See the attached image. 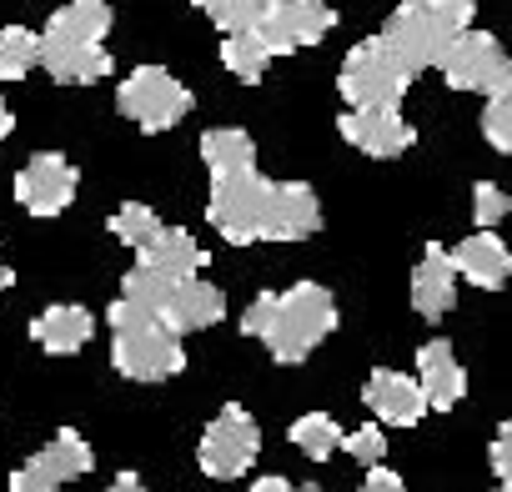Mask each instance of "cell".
<instances>
[{"mask_svg":"<svg viewBox=\"0 0 512 492\" xmlns=\"http://www.w3.org/2000/svg\"><path fill=\"white\" fill-rule=\"evenodd\" d=\"M241 332L256 337L277 362L297 367L337 332V297L317 282H297L287 292H262L246 307Z\"/></svg>","mask_w":512,"mask_h":492,"instance_id":"cell-1","label":"cell"},{"mask_svg":"<svg viewBox=\"0 0 512 492\" xmlns=\"http://www.w3.org/2000/svg\"><path fill=\"white\" fill-rule=\"evenodd\" d=\"M106 317H111V332H116L111 362H116L121 377H131V382H166V377H176V372L186 367L181 337H176L161 317H151L146 307L116 297Z\"/></svg>","mask_w":512,"mask_h":492,"instance_id":"cell-2","label":"cell"},{"mask_svg":"<svg viewBox=\"0 0 512 492\" xmlns=\"http://www.w3.org/2000/svg\"><path fill=\"white\" fill-rule=\"evenodd\" d=\"M467 31H472V0H402L382 26V41L412 71H427V66H442L452 41Z\"/></svg>","mask_w":512,"mask_h":492,"instance_id":"cell-3","label":"cell"},{"mask_svg":"<svg viewBox=\"0 0 512 492\" xmlns=\"http://www.w3.org/2000/svg\"><path fill=\"white\" fill-rule=\"evenodd\" d=\"M412 76H417V71H412L382 36H372V41H362V46L347 51V61H342V71H337V91L347 96L352 111H377V106L397 111V101L407 96Z\"/></svg>","mask_w":512,"mask_h":492,"instance_id":"cell-4","label":"cell"},{"mask_svg":"<svg viewBox=\"0 0 512 492\" xmlns=\"http://www.w3.org/2000/svg\"><path fill=\"white\" fill-rule=\"evenodd\" d=\"M267 201H272V181L262 171H236V176H211V201H206V221L231 241H262V221H267Z\"/></svg>","mask_w":512,"mask_h":492,"instance_id":"cell-5","label":"cell"},{"mask_svg":"<svg viewBox=\"0 0 512 492\" xmlns=\"http://www.w3.org/2000/svg\"><path fill=\"white\" fill-rule=\"evenodd\" d=\"M256 452H262V427H256V417H251L246 407L226 402V407L211 417V427L201 432L196 462H201L206 477L231 482V477H241V472L256 462Z\"/></svg>","mask_w":512,"mask_h":492,"instance_id":"cell-6","label":"cell"},{"mask_svg":"<svg viewBox=\"0 0 512 492\" xmlns=\"http://www.w3.org/2000/svg\"><path fill=\"white\" fill-rule=\"evenodd\" d=\"M121 116H131L141 131H171L186 111H191V91L161 71V66H141L121 81V96H116Z\"/></svg>","mask_w":512,"mask_h":492,"instance_id":"cell-7","label":"cell"},{"mask_svg":"<svg viewBox=\"0 0 512 492\" xmlns=\"http://www.w3.org/2000/svg\"><path fill=\"white\" fill-rule=\"evenodd\" d=\"M442 76L452 91H482V96H507L512 91V56L497 46L487 31H467L452 41L442 56Z\"/></svg>","mask_w":512,"mask_h":492,"instance_id":"cell-8","label":"cell"},{"mask_svg":"<svg viewBox=\"0 0 512 492\" xmlns=\"http://www.w3.org/2000/svg\"><path fill=\"white\" fill-rule=\"evenodd\" d=\"M332 26H337V11L327 6V0H272L262 26H256V36L267 41L272 56H292L302 46H317Z\"/></svg>","mask_w":512,"mask_h":492,"instance_id":"cell-9","label":"cell"},{"mask_svg":"<svg viewBox=\"0 0 512 492\" xmlns=\"http://www.w3.org/2000/svg\"><path fill=\"white\" fill-rule=\"evenodd\" d=\"M91 467H96V457H91L86 437L66 427V432H56L26 467L11 472V492H56V487H66L71 477H86Z\"/></svg>","mask_w":512,"mask_h":492,"instance_id":"cell-10","label":"cell"},{"mask_svg":"<svg viewBox=\"0 0 512 492\" xmlns=\"http://www.w3.org/2000/svg\"><path fill=\"white\" fill-rule=\"evenodd\" d=\"M16 201L31 216H61L76 201V166L61 151H41L21 166L16 176Z\"/></svg>","mask_w":512,"mask_h":492,"instance_id":"cell-11","label":"cell"},{"mask_svg":"<svg viewBox=\"0 0 512 492\" xmlns=\"http://www.w3.org/2000/svg\"><path fill=\"white\" fill-rule=\"evenodd\" d=\"M312 231H322V201H317V191L307 181H272L262 241H307Z\"/></svg>","mask_w":512,"mask_h":492,"instance_id":"cell-12","label":"cell"},{"mask_svg":"<svg viewBox=\"0 0 512 492\" xmlns=\"http://www.w3.org/2000/svg\"><path fill=\"white\" fill-rule=\"evenodd\" d=\"M337 131H342L357 151H367V156H377V161L402 156V151L417 141V131H412L397 111H387V106H377V111H342Z\"/></svg>","mask_w":512,"mask_h":492,"instance_id":"cell-13","label":"cell"},{"mask_svg":"<svg viewBox=\"0 0 512 492\" xmlns=\"http://www.w3.org/2000/svg\"><path fill=\"white\" fill-rule=\"evenodd\" d=\"M221 317H226V297H221V287H211V282H201V277H176L171 297L161 302V322H166L176 337L201 332V327H216Z\"/></svg>","mask_w":512,"mask_h":492,"instance_id":"cell-14","label":"cell"},{"mask_svg":"<svg viewBox=\"0 0 512 492\" xmlns=\"http://www.w3.org/2000/svg\"><path fill=\"white\" fill-rule=\"evenodd\" d=\"M362 402L372 407V417L392 422V427H417L422 412H427V397L417 387V377H402L392 367H377L362 387Z\"/></svg>","mask_w":512,"mask_h":492,"instance_id":"cell-15","label":"cell"},{"mask_svg":"<svg viewBox=\"0 0 512 492\" xmlns=\"http://www.w3.org/2000/svg\"><path fill=\"white\" fill-rule=\"evenodd\" d=\"M452 302H457V267H452V252H442L432 241L412 272V307H417V317L442 322L452 312Z\"/></svg>","mask_w":512,"mask_h":492,"instance_id":"cell-16","label":"cell"},{"mask_svg":"<svg viewBox=\"0 0 512 492\" xmlns=\"http://www.w3.org/2000/svg\"><path fill=\"white\" fill-rule=\"evenodd\" d=\"M452 267H457V277H467L472 287L497 292V287H507V277H512V252H507L502 236L472 231L462 246H452Z\"/></svg>","mask_w":512,"mask_h":492,"instance_id":"cell-17","label":"cell"},{"mask_svg":"<svg viewBox=\"0 0 512 492\" xmlns=\"http://www.w3.org/2000/svg\"><path fill=\"white\" fill-rule=\"evenodd\" d=\"M41 66L66 86H91V81H101L111 71V56H106V46H91V41L41 36Z\"/></svg>","mask_w":512,"mask_h":492,"instance_id":"cell-18","label":"cell"},{"mask_svg":"<svg viewBox=\"0 0 512 492\" xmlns=\"http://www.w3.org/2000/svg\"><path fill=\"white\" fill-rule=\"evenodd\" d=\"M417 387H422L427 407H437V412H447V407L462 402L467 372H462V362H457V352L447 342H427L417 352Z\"/></svg>","mask_w":512,"mask_h":492,"instance_id":"cell-19","label":"cell"},{"mask_svg":"<svg viewBox=\"0 0 512 492\" xmlns=\"http://www.w3.org/2000/svg\"><path fill=\"white\" fill-rule=\"evenodd\" d=\"M136 257H141V267H156V272H166V277H196V272L206 267V252L196 246V236L181 231V226H161Z\"/></svg>","mask_w":512,"mask_h":492,"instance_id":"cell-20","label":"cell"},{"mask_svg":"<svg viewBox=\"0 0 512 492\" xmlns=\"http://www.w3.org/2000/svg\"><path fill=\"white\" fill-rule=\"evenodd\" d=\"M91 312L86 307H51V312H41L36 322H31V337L51 352V357H71V352H81L86 342H91Z\"/></svg>","mask_w":512,"mask_h":492,"instance_id":"cell-21","label":"cell"},{"mask_svg":"<svg viewBox=\"0 0 512 492\" xmlns=\"http://www.w3.org/2000/svg\"><path fill=\"white\" fill-rule=\"evenodd\" d=\"M106 31H111V6H106V0H71V6H61L46 21V36H61V41L106 46Z\"/></svg>","mask_w":512,"mask_h":492,"instance_id":"cell-22","label":"cell"},{"mask_svg":"<svg viewBox=\"0 0 512 492\" xmlns=\"http://www.w3.org/2000/svg\"><path fill=\"white\" fill-rule=\"evenodd\" d=\"M201 161L211 176H236V171H256V141L236 126H216L201 136Z\"/></svg>","mask_w":512,"mask_h":492,"instance_id":"cell-23","label":"cell"},{"mask_svg":"<svg viewBox=\"0 0 512 492\" xmlns=\"http://www.w3.org/2000/svg\"><path fill=\"white\" fill-rule=\"evenodd\" d=\"M221 61H226V71L236 81L256 86V81L267 76V66H272V51H267V41L256 36V31H236V36L221 41Z\"/></svg>","mask_w":512,"mask_h":492,"instance_id":"cell-24","label":"cell"},{"mask_svg":"<svg viewBox=\"0 0 512 492\" xmlns=\"http://www.w3.org/2000/svg\"><path fill=\"white\" fill-rule=\"evenodd\" d=\"M292 447L307 452L312 462H327V457L342 447V427H337V417H327V412H307V417H297V422H292Z\"/></svg>","mask_w":512,"mask_h":492,"instance_id":"cell-25","label":"cell"},{"mask_svg":"<svg viewBox=\"0 0 512 492\" xmlns=\"http://www.w3.org/2000/svg\"><path fill=\"white\" fill-rule=\"evenodd\" d=\"M41 61V36L26 26H6L0 31V81H21L31 76V66Z\"/></svg>","mask_w":512,"mask_h":492,"instance_id":"cell-26","label":"cell"},{"mask_svg":"<svg viewBox=\"0 0 512 492\" xmlns=\"http://www.w3.org/2000/svg\"><path fill=\"white\" fill-rule=\"evenodd\" d=\"M196 6H201L226 36L256 31V26H262V16H267V0H196Z\"/></svg>","mask_w":512,"mask_h":492,"instance_id":"cell-27","label":"cell"},{"mask_svg":"<svg viewBox=\"0 0 512 492\" xmlns=\"http://www.w3.org/2000/svg\"><path fill=\"white\" fill-rule=\"evenodd\" d=\"M111 231H116L126 246H136V252H141V246L161 231V216H156L151 206H141V201H126V206L111 216Z\"/></svg>","mask_w":512,"mask_h":492,"instance_id":"cell-28","label":"cell"},{"mask_svg":"<svg viewBox=\"0 0 512 492\" xmlns=\"http://www.w3.org/2000/svg\"><path fill=\"white\" fill-rule=\"evenodd\" d=\"M482 136H487V146H492V151L512 156V91H507V96H487Z\"/></svg>","mask_w":512,"mask_h":492,"instance_id":"cell-29","label":"cell"},{"mask_svg":"<svg viewBox=\"0 0 512 492\" xmlns=\"http://www.w3.org/2000/svg\"><path fill=\"white\" fill-rule=\"evenodd\" d=\"M507 211H512V201H507L502 186H492V181H477L472 186V221H477V231H492Z\"/></svg>","mask_w":512,"mask_h":492,"instance_id":"cell-30","label":"cell"},{"mask_svg":"<svg viewBox=\"0 0 512 492\" xmlns=\"http://www.w3.org/2000/svg\"><path fill=\"white\" fill-rule=\"evenodd\" d=\"M342 447H347L362 467H377V462L387 457V437H382V427H377V422H362L357 432H342Z\"/></svg>","mask_w":512,"mask_h":492,"instance_id":"cell-31","label":"cell"},{"mask_svg":"<svg viewBox=\"0 0 512 492\" xmlns=\"http://www.w3.org/2000/svg\"><path fill=\"white\" fill-rule=\"evenodd\" d=\"M492 472L512 487V422H502L497 437H492Z\"/></svg>","mask_w":512,"mask_h":492,"instance_id":"cell-32","label":"cell"},{"mask_svg":"<svg viewBox=\"0 0 512 492\" xmlns=\"http://www.w3.org/2000/svg\"><path fill=\"white\" fill-rule=\"evenodd\" d=\"M362 492H407V482L392 472V467H367V482H362Z\"/></svg>","mask_w":512,"mask_h":492,"instance_id":"cell-33","label":"cell"},{"mask_svg":"<svg viewBox=\"0 0 512 492\" xmlns=\"http://www.w3.org/2000/svg\"><path fill=\"white\" fill-rule=\"evenodd\" d=\"M251 492H297V487H292L287 477H256V482H251Z\"/></svg>","mask_w":512,"mask_h":492,"instance_id":"cell-34","label":"cell"},{"mask_svg":"<svg viewBox=\"0 0 512 492\" xmlns=\"http://www.w3.org/2000/svg\"><path fill=\"white\" fill-rule=\"evenodd\" d=\"M106 492H146V482H141L136 472H121V477H116V482H111Z\"/></svg>","mask_w":512,"mask_h":492,"instance_id":"cell-35","label":"cell"},{"mask_svg":"<svg viewBox=\"0 0 512 492\" xmlns=\"http://www.w3.org/2000/svg\"><path fill=\"white\" fill-rule=\"evenodd\" d=\"M11 131H16V116H11V106H6V101H0V141H6Z\"/></svg>","mask_w":512,"mask_h":492,"instance_id":"cell-36","label":"cell"},{"mask_svg":"<svg viewBox=\"0 0 512 492\" xmlns=\"http://www.w3.org/2000/svg\"><path fill=\"white\" fill-rule=\"evenodd\" d=\"M11 282H16V272H11L6 262H0V292H11Z\"/></svg>","mask_w":512,"mask_h":492,"instance_id":"cell-37","label":"cell"},{"mask_svg":"<svg viewBox=\"0 0 512 492\" xmlns=\"http://www.w3.org/2000/svg\"><path fill=\"white\" fill-rule=\"evenodd\" d=\"M297 492H322V487H297Z\"/></svg>","mask_w":512,"mask_h":492,"instance_id":"cell-38","label":"cell"},{"mask_svg":"<svg viewBox=\"0 0 512 492\" xmlns=\"http://www.w3.org/2000/svg\"><path fill=\"white\" fill-rule=\"evenodd\" d=\"M502 492H512V487H502Z\"/></svg>","mask_w":512,"mask_h":492,"instance_id":"cell-39","label":"cell"},{"mask_svg":"<svg viewBox=\"0 0 512 492\" xmlns=\"http://www.w3.org/2000/svg\"><path fill=\"white\" fill-rule=\"evenodd\" d=\"M267 6H272V0H267Z\"/></svg>","mask_w":512,"mask_h":492,"instance_id":"cell-40","label":"cell"}]
</instances>
